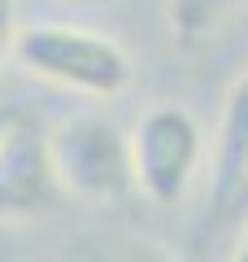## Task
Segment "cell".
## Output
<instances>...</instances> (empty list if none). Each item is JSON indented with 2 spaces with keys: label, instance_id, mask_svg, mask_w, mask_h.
<instances>
[{
  "label": "cell",
  "instance_id": "6da1fadb",
  "mask_svg": "<svg viewBox=\"0 0 248 262\" xmlns=\"http://www.w3.org/2000/svg\"><path fill=\"white\" fill-rule=\"evenodd\" d=\"M13 61L31 79L92 101H113L131 88V57L113 35L74 22H35L13 39Z\"/></svg>",
  "mask_w": 248,
  "mask_h": 262
},
{
  "label": "cell",
  "instance_id": "7a4b0ae2",
  "mask_svg": "<svg viewBox=\"0 0 248 262\" xmlns=\"http://www.w3.org/2000/svg\"><path fill=\"white\" fill-rule=\"evenodd\" d=\"M53 166L65 196L87 206H113L127 192H135L131 170V136L118 131L109 118H70L57 131H48Z\"/></svg>",
  "mask_w": 248,
  "mask_h": 262
},
{
  "label": "cell",
  "instance_id": "3957f363",
  "mask_svg": "<svg viewBox=\"0 0 248 262\" xmlns=\"http://www.w3.org/2000/svg\"><path fill=\"white\" fill-rule=\"evenodd\" d=\"M205 158V131L183 105H153L131 131L135 188L153 206H179Z\"/></svg>",
  "mask_w": 248,
  "mask_h": 262
},
{
  "label": "cell",
  "instance_id": "277c9868",
  "mask_svg": "<svg viewBox=\"0 0 248 262\" xmlns=\"http://www.w3.org/2000/svg\"><path fill=\"white\" fill-rule=\"evenodd\" d=\"M65 188L53 166V144L35 114L18 105L0 136V223H31L57 214Z\"/></svg>",
  "mask_w": 248,
  "mask_h": 262
},
{
  "label": "cell",
  "instance_id": "5b68a950",
  "mask_svg": "<svg viewBox=\"0 0 248 262\" xmlns=\"http://www.w3.org/2000/svg\"><path fill=\"white\" fill-rule=\"evenodd\" d=\"M248 170V70L231 83L222 101V118L213 131V158H209V227L231 223V201Z\"/></svg>",
  "mask_w": 248,
  "mask_h": 262
},
{
  "label": "cell",
  "instance_id": "8992f818",
  "mask_svg": "<svg viewBox=\"0 0 248 262\" xmlns=\"http://www.w3.org/2000/svg\"><path fill=\"white\" fill-rule=\"evenodd\" d=\"M248 0H165V35L179 53L209 48Z\"/></svg>",
  "mask_w": 248,
  "mask_h": 262
},
{
  "label": "cell",
  "instance_id": "52a82bcc",
  "mask_svg": "<svg viewBox=\"0 0 248 262\" xmlns=\"http://www.w3.org/2000/svg\"><path fill=\"white\" fill-rule=\"evenodd\" d=\"M87 262H179L153 241H101Z\"/></svg>",
  "mask_w": 248,
  "mask_h": 262
},
{
  "label": "cell",
  "instance_id": "ba28073f",
  "mask_svg": "<svg viewBox=\"0 0 248 262\" xmlns=\"http://www.w3.org/2000/svg\"><path fill=\"white\" fill-rule=\"evenodd\" d=\"M18 0H0V70L13 61V39H18Z\"/></svg>",
  "mask_w": 248,
  "mask_h": 262
},
{
  "label": "cell",
  "instance_id": "9c48e42d",
  "mask_svg": "<svg viewBox=\"0 0 248 262\" xmlns=\"http://www.w3.org/2000/svg\"><path fill=\"white\" fill-rule=\"evenodd\" d=\"M70 9H101V5H113V0H61Z\"/></svg>",
  "mask_w": 248,
  "mask_h": 262
},
{
  "label": "cell",
  "instance_id": "30bf717a",
  "mask_svg": "<svg viewBox=\"0 0 248 262\" xmlns=\"http://www.w3.org/2000/svg\"><path fill=\"white\" fill-rule=\"evenodd\" d=\"M13 114H18V105H0V136H5V127L13 122Z\"/></svg>",
  "mask_w": 248,
  "mask_h": 262
},
{
  "label": "cell",
  "instance_id": "8fae6325",
  "mask_svg": "<svg viewBox=\"0 0 248 262\" xmlns=\"http://www.w3.org/2000/svg\"><path fill=\"white\" fill-rule=\"evenodd\" d=\"M231 262H248V236H244V241H239V249L231 253Z\"/></svg>",
  "mask_w": 248,
  "mask_h": 262
}]
</instances>
